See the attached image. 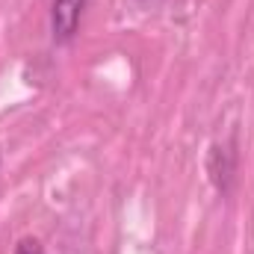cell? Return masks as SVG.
<instances>
[{
    "mask_svg": "<svg viewBox=\"0 0 254 254\" xmlns=\"http://www.w3.org/2000/svg\"><path fill=\"white\" fill-rule=\"evenodd\" d=\"M89 0H54L51 6V27H54V39L57 42H68L77 33L80 15L86 9Z\"/></svg>",
    "mask_w": 254,
    "mask_h": 254,
    "instance_id": "cell-1",
    "label": "cell"
},
{
    "mask_svg": "<svg viewBox=\"0 0 254 254\" xmlns=\"http://www.w3.org/2000/svg\"><path fill=\"white\" fill-rule=\"evenodd\" d=\"M12 254H45V249H42V243H39V240L24 237V240L15 246V252H12Z\"/></svg>",
    "mask_w": 254,
    "mask_h": 254,
    "instance_id": "cell-2",
    "label": "cell"
}]
</instances>
